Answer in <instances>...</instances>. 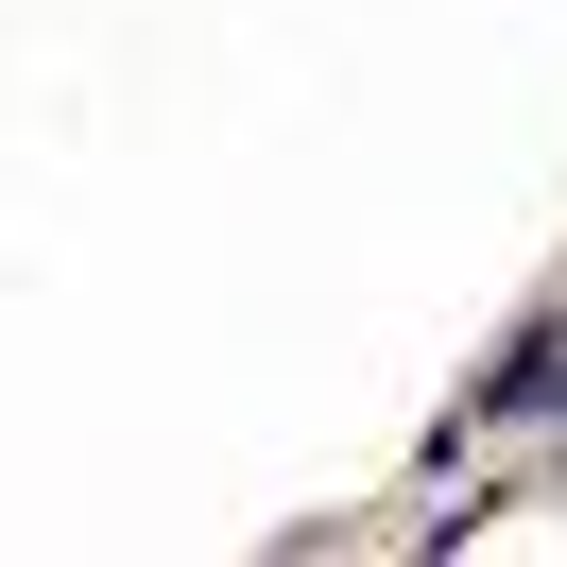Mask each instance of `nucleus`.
I'll return each instance as SVG.
<instances>
[{
    "label": "nucleus",
    "instance_id": "obj_1",
    "mask_svg": "<svg viewBox=\"0 0 567 567\" xmlns=\"http://www.w3.org/2000/svg\"><path fill=\"white\" fill-rule=\"evenodd\" d=\"M550 395H567V292H550V310H533L516 344L482 361V413H550Z\"/></svg>",
    "mask_w": 567,
    "mask_h": 567
}]
</instances>
